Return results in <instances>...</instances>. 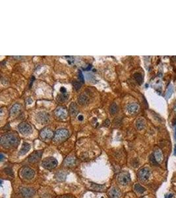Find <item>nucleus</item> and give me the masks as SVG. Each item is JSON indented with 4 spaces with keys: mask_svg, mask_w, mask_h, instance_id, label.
<instances>
[{
    "mask_svg": "<svg viewBox=\"0 0 176 198\" xmlns=\"http://www.w3.org/2000/svg\"><path fill=\"white\" fill-rule=\"evenodd\" d=\"M0 143L2 147L6 149L15 147L19 143V138L16 134H12V133H7L1 135Z\"/></svg>",
    "mask_w": 176,
    "mask_h": 198,
    "instance_id": "nucleus-1",
    "label": "nucleus"
},
{
    "mask_svg": "<svg viewBox=\"0 0 176 198\" xmlns=\"http://www.w3.org/2000/svg\"><path fill=\"white\" fill-rule=\"evenodd\" d=\"M69 132L66 129H60L55 132L54 136V140L56 142H61L69 137Z\"/></svg>",
    "mask_w": 176,
    "mask_h": 198,
    "instance_id": "nucleus-2",
    "label": "nucleus"
},
{
    "mask_svg": "<svg viewBox=\"0 0 176 198\" xmlns=\"http://www.w3.org/2000/svg\"><path fill=\"white\" fill-rule=\"evenodd\" d=\"M42 165L45 169L53 170L57 167V161L54 157H47L42 161Z\"/></svg>",
    "mask_w": 176,
    "mask_h": 198,
    "instance_id": "nucleus-3",
    "label": "nucleus"
},
{
    "mask_svg": "<svg viewBox=\"0 0 176 198\" xmlns=\"http://www.w3.org/2000/svg\"><path fill=\"white\" fill-rule=\"evenodd\" d=\"M138 177L142 182L148 181L151 177V170L147 167L141 168L138 172Z\"/></svg>",
    "mask_w": 176,
    "mask_h": 198,
    "instance_id": "nucleus-4",
    "label": "nucleus"
},
{
    "mask_svg": "<svg viewBox=\"0 0 176 198\" xmlns=\"http://www.w3.org/2000/svg\"><path fill=\"white\" fill-rule=\"evenodd\" d=\"M130 181H131V176L128 172H122L118 176V182L120 184L123 186H126L128 185Z\"/></svg>",
    "mask_w": 176,
    "mask_h": 198,
    "instance_id": "nucleus-5",
    "label": "nucleus"
},
{
    "mask_svg": "<svg viewBox=\"0 0 176 198\" xmlns=\"http://www.w3.org/2000/svg\"><path fill=\"white\" fill-rule=\"evenodd\" d=\"M40 136L41 139H43L44 141H48L50 140V139L54 137V134L50 129L45 128L41 130L40 133Z\"/></svg>",
    "mask_w": 176,
    "mask_h": 198,
    "instance_id": "nucleus-6",
    "label": "nucleus"
},
{
    "mask_svg": "<svg viewBox=\"0 0 176 198\" xmlns=\"http://www.w3.org/2000/svg\"><path fill=\"white\" fill-rule=\"evenodd\" d=\"M18 129L22 134L28 135L32 132V128L27 122H22L18 126Z\"/></svg>",
    "mask_w": 176,
    "mask_h": 198,
    "instance_id": "nucleus-7",
    "label": "nucleus"
},
{
    "mask_svg": "<svg viewBox=\"0 0 176 198\" xmlns=\"http://www.w3.org/2000/svg\"><path fill=\"white\" fill-rule=\"evenodd\" d=\"M34 170L29 167H24L21 170V176L25 178V179L31 180L34 178Z\"/></svg>",
    "mask_w": 176,
    "mask_h": 198,
    "instance_id": "nucleus-8",
    "label": "nucleus"
},
{
    "mask_svg": "<svg viewBox=\"0 0 176 198\" xmlns=\"http://www.w3.org/2000/svg\"><path fill=\"white\" fill-rule=\"evenodd\" d=\"M20 191L23 198H32L36 193L35 190L31 188H22Z\"/></svg>",
    "mask_w": 176,
    "mask_h": 198,
    "instance_id": "nucleus-9",
    "label": "nucleus"
},
{
    "mask_svg": "<svg viewBox=\"0 0 176 198\" xmlns=\"http://www.w3.org/2000/svg\"><path fill=\"white\" fill-rule=\"evenodd\" d=\"M36 118H37V122H38L40 124H46L50 120V117H49V115L47 113L44 112H38L37 116H36Z\"/></svg>",
    "mask_w": 176,
    "mask_h": 198,
    "instance_id": "nucleus-10",
    "label": "nucleus"
},
{
    "mask_svg": "<svg viewBox=\"0 0 176 198\" xmlns=\"http://www.w3.org/2000/svg\"><path fill=\"white\" fill-rule=\"evenodd\" d=\"M42 155V151H36L30 155L28 157V162L30 163H36L40 160L41 157Z\"/></svg>",
    "mask_w": 176,
    "mask_h": 198,
    "instance_id": "nucleus-11",
    "label": "nucleus"
},
{
    "mask_svg": "<svg viewBox=\"0 0 176 198\" xmlns=\"http://www.w3.org/2000/svg\"><path fill=\"white\" fill-rule=\"evenodd\" d=\"M54 114L57 118L61 120L66 119L67 117V112L66 109L63 107H58L55 110Z\"/></svg>",
    "mask_w": 176,
    "mask_h": 198,
    "instance_id": "nucleus-12",
    "label": "nucleus"
},
{
    "mask_svg": "<svg viewBox=\"0 0 176 198\" xmlns=\"http://www.w3.org/2000/svg\"><path fill=\"white\" fill-rule=\"evenodd\" d=\"M139 109V105H137V104H136L135 102L128 104V106H127V107H126L127 111H128L129 114H131L136 113L138 111Z\"/></svg>",
    "mask_w": 176,
    "mask_h": 198,
    "instance_id": "nucleus-13",
    "label": "nucleus"
},
{
    "mask_svg": "<svg viewBox=\"0 0 176 198\" xmlns=\"http://www.w3.org/2000/svg\"><path fill=\"white\" fill-rule=\"evenodd\" d=\"M110 196L112 198H119L122 196V192L117 187H113L109 191Z\"/></svg>",
    "mask_w": 176,
    "mask_h": 198,
    "instance_id": "nucleus-14",
    "label": "nucleus"
},
{
    "mask_svg": "<svg viewBox=\"0 0 176 198\" xmlns=\"http://www.w3.org/2000/svg\"><path fill=\"white\" fill-rule=\"evenodd\" d=\"M154 155L156 158V161L158 162V163H162L163 160H164V156H163V153L161 151L160 149H156L154 152Z\"/></svg>",
    "mask_w": 176,
    "mask_h": 198,
    "instance_id": "nucleus-15",
    "label": "nucleus"
},
{
    "mask_svg": "<svg viewBox=\"0 0 176 198\" xmlns=\"http://www.w3.org/2000/svg\"><path fill=\"white\" fill-rule=\"evenodd\" d=\"M31 149V145L29 143L27 142H25L23 143V144L22 145V147L20 151L19 152V155H25L27 152H28V151L30 150Z\"/></svg>",
    "mask_w": 176,
    "mask_h": 198,
    "instance_id": "nucleus-16",
    "label": "nucleus"
},
{
    "mask_svg": "<svg viewBox=\"0 0 176 198\" xmlns=\"http://www.w3.org/2000/svg\"><path fill=\"white\" fill-rule=\"evenodd\" d=\"M78 102L81 105H87L89 104V97H88L87 95H81L79 96V99H78Z\"/></svg>",
    "mask_w": 176,
    "mask_h": 198,
    "instance_id": "nucleus-17",
    "label": "nucleus"
},
{
    "mask_svg": "<svg viewBox=\"0 0 176 198\" xmlns=\"http://www.w3.org/2000/svg\"><path fill=\"white\" fill-rule=\"evenodd\" d=\"M145 120L143 118H138L137 120L136 121V128H137L139 130H142V129H144L145 127Z\"/></svg>",
    "mask_w": 176,
    "mask_h": 198,
    "instance_id": "nucleus-18",
    "label": "nucleus"
},
{
    "mask_svg": "<svg viewBox=\"0 0 176 198\" xmlns=\"http://www.w3.org/2000/svg\"><path fill=\"white\" fill-rule=\"evenodd\" d=\"M76 162V159L73 157H68L64 161L63 164L66 167H71L75 164Z\"/></svg>",
    "mask_w": 176,
    "mask_h": 198,
    "instance_id": "nucleus-19",
    "label": "nucleus"
},
{
    "mask_svg": "<svg viewBox=\"0 0 176 198\" xmlns=\"http://www.w3.org/2000/svg\"><path fill=\"white\" fill-rule=\"evenodd\" d=\"M69 113L71 116H76L78 114V108L75 103H71L69 106Z\"/></svg>",
    "mask_w": 176,
    "mask_h": 198,
    "instance_id": "nucleus-20",
    "label": "nucleus"
},
{
    "mask_svg": "<svg viewBox=\"0 0 176 198\" xmlns=\"http://www.w3.org/2000/svg\"><path fill=\"white\" fill-rule=\"evenodd\" d=\"M134 190H135V191H136V192H137L139 194H142V193H144L145 191H146L145 188L143 186H142L141 185L139 184H135Z\"/></svg>",
    "mask_w": 176,
    "mask_h": 198,
    "instance_id": "nucleus-21",
    "label": "nucleus"
},
{
    "mask_svg": "<svg viewBox=\"0 0 176 198\" xmlns=\"http://www.w3.org/2000/svg\"><path fill=\"white\" fill-rule=\"evenodd\" d=\"M20 109H21V106L19 105V104H15V105L12 106L10 112L12 115H13L15 114H17L19 112Z\"/></svg>",
    "mask_w": 176,
    "mask_h": 198,
    "instance_id": "nucleus-22",
    "label": "nucleus"
},
{
    "mask_svg": "<svg viewBox=\"0 0 176 198\" xmlns=\"http://www.w3.org/2000/svg\"><path fill=\"white\" fill-rule=\"evenodd\" d=\"M118 110V107H117V105L116 103H113L112 105L110 106V112L112 114H115L117 112Z\"/></svg>",
    "mask_w": 176,
    "mask_h": 198,
    "instance_id": "nucleus-23",
    "label": "nucleus"
},
{
    "mask_svg": "<svg viewBox=\"0 0 176 198\" xmlns=\"http://www.w3.org/2000/svg\"><path fill=\"white\" fill-rule=\"evenodd\" d=\"M67 96H68V95H67V94H66V93H61V95H59L57 96V100L60 102H64L65 100H67Z\"/></svg>",
    "mask_w": 176,
    "mask_h": 198,
    "instance_id": "nucleus-24",
    "label": "nucleus"
},
{
    "mask_svg": "<svg viewBox=\"0 0 176 198\" xmlns=\"http://www.w3.org/2000/svg\"><path fill=\"white\" fill-rule=\"evenodd\" d=\"M134 77H135V79H136V81H137L138 83H139L140 84L142 83V81H143V78H142V76L141 75V74H140V73H135L134 75Z\"/></svg>",
    "mask_w": 176,
    "mask_h": 198,
    "instance_id": "nucleus-25",
    "label": "nucleus"
},
{
    "mask_svg": "<svg viewBox=\"0 0 176 198\" xmlns=\"http://www.w3.org/2000/svg\"><path fill=\"white\" fill-rule=\"evenodd\" d=\"M149 161H150V163H151L152 165H158V162L156 161V158L154 157V154H152L151 156H150Z\"/></svg>",
    "mask_w": 176,
    "mask_h": 198,
    "instance_id": "nucleus-26",
    "label": "nucleus"
},
{
    "mask_svg": "<svg viewBox=\"0 0 176 198\" xmlns=\"http://www.w3.org/2000/svg\"><path fill=\"white\" fill-rule=\"evenodd\" d=\"M173 90H174V89H173V87L171 85L168 87V89L167 90V93H166V98L169 99L172 95Z\"/></svg>",
    "mask_w": 176,
    "mask_h": 198,
    "instance_id": "nucleus-27",
    "label": "nucleus"
},
{
    "mask_svg": "<svg viewBox=\"0 0 176 198\" xmlns=\"http://www.w3.org/2000/svg\"><path fill=\"white\" fill-rule=\"evenodd\" d=\"M104 186H100V185H96V184H92V188L94 190H102L104 189Z\"/></svg>",
    "mask_w": 176,
    "mask_h": 198,
    "instance_id": "nucleus-28",
    "label": "nucleus"
},
{
    "mask_svg": "<svg viewBox=\"0 0 176 198\" xmlns=\"http://www.w3.org/2000/svg\"><path fill=\"white\" fill-rule=\"evenodd\" d=\"M73 85L74 88L76 90L79 89L81 88V83L79 81H74L73 83Z\"/></svg>",
    "mask_w": 176,
    "mask_h": 198,
    "instance_id": "nucleus-29",
    "label": "nucleus"
},
{
    "mask_svg": "<svg viewBox=\"0 0 176 198\" xmlns=\"http://www.w3.org/2000/svg\"><path fill=\"white\" fill-rule=\"evenodd\" d=\"M57 198H75V197H73V196H71V195H64V196H59L57 197Z\"/></svg>",
    "mask_w": 176,
    "mask_h": 198,
    "instance_id": "nucleus-30",
    "label": "nucleus"
},
{
    "mask_svg": "<svg viewBox=\"0 0 176 198\" xmlns=\"http://www.w3.org/2000/svg\"><path fill=\"white\" fill-rule=\"evenodd\" d=\"M5 173H7V174H9V175H12L13 174V172H12V170L11 169H10V168H6V169H5Z\"/></svg>",
    "mask_w": 176,
    "mask_h": 198,
    "instance_id": "nucleus-31",
    "label": "nucleus"
},
{
    "mask_svg": "<svg viewBox=\"0 0 176 198\" xmlns=\"http://www.w3.org/2000/svg\"><path fill=\"white\" fill-rule=\"evenodd\" d=\"M3 158H4V155H3V154H1V161H3Z\"/></svg>",
    "mask_w": 176,
    "mask_h": 198,
    "instance_id": "nucleus-32",
    "label": "nucleus"
},
{
    "mask_svg": "<svg viewBox=\"0 0 176 198\" xmlns=\"http://www.w3.org/2000/svg\"><path fill=\"white\" fill-rule=\"evenodd\" d=\"M174 109H175V111H176V102H175V107H174Z\"/></svg>",
    "mask_w": 176,
    "mask_h": 198,
    "instance_id": "nucleus-33",
    "label": "nucleus"
},
{
    "mask_svg": "<svg viewBox=\"0 0 176 198\" xmlns=\"http://www.w3.org/2000/svg\"><path fill=\"white\" fill-rule=\"evenodd\" d=\"M175 137L176 138V128H175Z\"/></svg>",
    "mask_w": 176,
    "mask_h": 198,
    "instance_id": "nucleus-34",
    "label": "nucleus"
},
{
    "mask_svg": "<svg viewBox=\"0 0 176 198\" xmlns=\"http://www.w3.org/2000/svg\"><path fill=\"white\" fill-rule=\"evenodd\" d=\"M175 154H176V145H175Z\"/></svg>",
    "mask_w": 176,
    "mask_h": 198,
    "instance_id": "nucleus-35",
    "label": "nucleus"
},
{
    "mask_svg": "<svg viewBox=\"0 0 176 198\" xmlns=\"http://www.w3.org/2000/svg\"><path fill=\"white\" fill-rule=\"evenodd\" d=\"M141 198H146V197H141Z\"/></svg>",
    "mask_w": 176,
    "mask_h": 198,
    "instance_id": "nucleus-36",
    "label": "nucleus"
}]
</instances>
